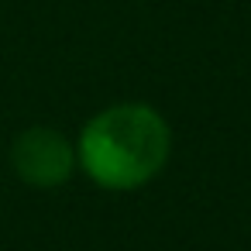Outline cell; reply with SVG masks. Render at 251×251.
I'll use <instances>...</instances> for the list:
<instances>
[{"mask_svg":"<svg viewBox=\"0 0 251 251\" xmlns=\"http://www.w3.org/2000/svg\"><path fill=\"white\" fill-rule=\"evenodd\" d=\"M172 151L165 117L148 103H117L100 110L79 134L76 162L103 189H138L151 182Z\"/></svg>","mask_w":251,"mask_h":251,"instance_id":"obj_1","label":"cell"},{"mask_svg":"<svg viewBox=\"0 0 251 251\" xmlns=\"http://www.w3.org/2000/svg\"><path fill=\"white\" fill-rule=\"evenodd\" d=\"M11 165L21 176V182L35 189H52L69 182L76 162V148L69 145L66 134L52 127H28L14 138L11 145Z\"/></svg>","mask_w":251,"mask_h":251,"instance_id":"obj_2","label":"cell"}]
</instances>
